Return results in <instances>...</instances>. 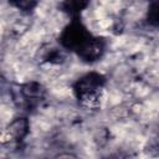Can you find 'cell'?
<instances>
[{
	"instance_id": "cell-1",
	"label": "cell",
	"mask_w": 159,
	"mask_h": 159,
	"mask_svg": "<svg viewBox=\"0 0 159 159\" xmlns=\"http://www.w3.org/2000/svg\"><path fill=\"white\" fill-rule=\"evenodd\" d=\"M92 36L81 22L73 21L63 30V32L61 34L60 41L63 47L68 50L78 51L87 43V41Z\"/></svg>"
},
{
	"instance_id": "cell-2",
	"label": "cell",
	"mask_w": 159,
	"mask_h": 159,
	"mask_svg": "<svg viewBox=\"0 0 159 159\" xmlns=\"http://www.w3.org/2000/svg\"><path fill=\"white\" fill-rule=\"evenodd\" d=\"M102 84H103V78L99 75L89 73L77 82L76 93H77L78 98L88 101V99H92L97 94V92H98V89H101Z\"/></svg>"
},
{
	"instance_id": "cell-3",
	"label": "cell",
	"mask_w": 159,
	"mask_h": 159,
	"mask_svg": "<svg viewBox=\"0 0 159 159\" xmlns=\"http://www.w3.org/2000/svg\"><path fill=\"white\" fill-rule=\"evenodd\" d=\"M103 48H104V45H103V41L99 40V39H94V37H91L87 43L81 48L78 50V56L87 61V62H91V61H96L103 52Z\"/></svg>"
},
{
	"instance_id": "cell-4",
	"label": "cell",
	"mask_w": 159,
	"mask_h": 159,
	"mask_svg": "<svg viewBox=\"0 0 159 159\" xmlns=\"http://www.w3.org/2000/svg\"><path fill=\"white\" fill-rule=\"evenodd\" d=\"M27 132V122L25 119H17L15 120L6 130L9 134V138H12L11 140H17L22 138Z\"/></svg>"
},
{
	"instance_id": "cell-5",
	"label": "cell",
	"mask_w": 159,
	"mask_h": 159,
	"mask_svg": "<svg viewBox=\"0 0 159 159\" xmlns=\"http://www.w3.org/2000/svg\"><path fill=\"white\" fill-rule=\"evenodd\" d=\"M88 1L89 0H66L62 4V7L66 12L75 15V14H78L83 7L87 6Z\"/></svg>"
},
{
	"instance_id": "cell-6",
	"label": "cell",
	"mask_w": 159,
	"mask_h": 159,
	"mask_svg": "<svg viewBox=\"0 0 159 159\" xmlns=\"http://www.w3.org/2000/svg\"><path fill=\"white\" fill-rule=\"evenodd\" d=\"M148 22L154 26H159V0L152 2L148 11Z\"/></svg>"
},
{
	"instance_id": "cell-7",
	"label": "cell",
	"mask_w": 159,
	"mask_h": 159,
	"mask_svg": "<svg viewBox=\"0 0 159 159\" xmlns=\"http://www.w3.org/2000/svg\"><path fill=\"white\" fill-rule=\"evenodd\" d=\"M11 5L15 7L22 10V11H29L32 10L36 5V0H9Z\"/></svg>"
}]
</instances>
